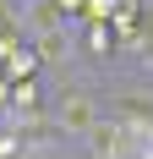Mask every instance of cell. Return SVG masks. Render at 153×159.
<instances>
[{
    "instance_id": "1",
    "label": "cell",
    "mask_w": 153,
    "mask_h": 159,
    "mask_svg": "<svg viewBox=\"0 0 153 159\" xmlns=\"http://www.w3.org/2000/svg\"><path fill=\"white\" fill-rule=\"evenodd\" d=\"M98 115H104V99L88 82H66L60 93H49V121H55V137H66V143H82Z\"/></svg>"
},
{
    "instance_id": "2",
    "label": "cell",
    "mask_w": 153,
    "mask_h": 159,
    "mask_svg": "<svg viewBox=\"0 0 153 159\" xmlns=\"http://www.w3.org/2000/svg\"><path fill=\"white\" fill-rule=\"evenodd\" d=\"M28 44H33V55H38L44 71H60V66L76 61V28H71V22L55 28V33H38V39H28Z\"/></svg>"
},
{
    "instance_id": "3",
    "label": "cell",
    "mask_w": 153,
    "mask_h": 159,
    "mask_svg": "<svg viewBox=\"0 0 153 159\" xmlns=\"http://www.w3.org/2000/svg\"><path fill=\"white\" fill-rule=\"evenodd\" d=\"M76 28V55L88 61H115L120 55V39L109 33V22H71Z\"/></svg>"
},
{
    "instance_id": "4",
    "label": "cell",
    "mask_w": 153,
    "mask_h": 159,
    "mask_svg": "<svg viewBox=\"0 0 153 159\" xmlns=\"http://www.w3.org/2000/svg\"><path fill=\"white\" fill-rule=\"evenodd\" d=\"M82 154L88 159H120V115H98L88 126V137H82Z\"/></svg>"
},
{
    "instance_id": "5",
    "label": "cell",
    "mask_w": 153,
    "mask_h": 159,
    "mask_svg": "<svg viewBox=\"0 0 153 159\" xmlns=\"http://www.w3.org/2000/svg\"><path fill=\"white\" fill-rule=\"evenodd\" d=\"M0 77H6V82H28V77H44V66H38V55H33V44L11 49V55L0 61Z\"/></svg>"
},
{
    "instance_id": "6",
    "label": "cell",
    "mask_w": 153,
    "mask_h": 159,
    "mask_svg": "<svg viewBox=\"0 0 153 159\" xmlns=\"http://www.w3.org/2000/svg\"><path fill=\"white\" fill-rule=\"evenodd\" d=\"M109 11H115V0H82V16L76 22H109Z\"/></svg>"
},
{
    "instance_id": "7",
    "label": "cell",
    "mask_w": 153,
    "mask_h": 159,
    "mask_svg": "<svg viewBox=\"0 0 153 159\" xmlns=\"http://www.w3.org/2000/svg\"><path fill=\"white\" fill-rule=\"evenodd\" d=\"M55 11H60V16H71V22H76V16H82V0H55Z\"/></svg>"
},
{
    "instance_id": "8",
    "label": "cell",
    "mask_w": 153,
    "mask_h": 159,
    "mask_svg": "<svg viewBox=\"0 0 153 159\" xmlns=\"http://www.w3.org/2000/svg\"><path fill=\"white\" fill-rule=\"evenodd\" d=\"M142 33H153V0H142Z\"/></svg>"
}]
</instances>
